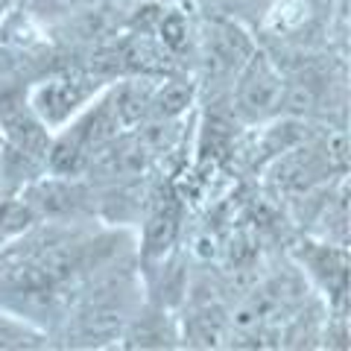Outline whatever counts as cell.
I'll list each match as a JSON object with an SVG mask.
<instances>
[{
	"label": "cell",
	"instance_id": "1",
	"mask_svg": "<svg viewBox=\"0 0 351 351\" xmlns=\"http://www.w3.org/2000/svg\"><path fill=\"white\" fill-rule=\"evenodd\" d=\"M284 85L278 71L267 62V56H252L246 64V73L240 80L237 103L246 117H263L272 114L284 103Z\"/></svg>",
	"mask_w": 351,
	"mask_h": 351
},
{
	"label": "cell",
	"instance_id": "2",
	"mask_svg": "<svg viewBox=\"0 0 351 351\" xmlns=\"http://www.w3.org/2000/svg\"><path fill=\"white\" fill-rule=\"evenodd\" d=\"M249 59V38L243 29L228 24V21H214L205 36V68L211 76H226L240 68Z\"/></svg>",
	"mask_w": 351,
	"mask_h": 351
},
{
	"label": "cell",
	"instance_id": "3",
	"mask_svg": "<svg viewBox=\"0 0 351 351\" xmlns=\"http://www.w3.org/2000/svg\"><path fill=\"white\" fill-rule=\"evenodd\" d=\"M0 123L21 152H27L32 158H44L50 152L44 129L24 112V106H18L15 97H0Z\"/></svg>",
	"mask_w": 351,
	"mask_h": 351
},
{
	"label": "cell",
	"instance_id": "4",
	"mask_svg": "<svg viewBox=\"0 0 351 351\" xmlns=\"http://www.w3.org/2000/svg\"><path fill=\"white\" fill-rule=\"evenodd\" d=\"M176 228H179V202H176L170 188H164L158 191L156 202H152V214L147 223V255L149 258L167 252V246L176 237Z\"/></svg>",
	"mask_w": 351,
	"mask_h": 351
},
{
	"label": "cell",
	"instance_id": "5",
	"mask_svg": "<svg viewBox=\"0 0 351 351\" xmlns=\"http://www.w3.org/2000/svg\"><path fill=\"white\" fill-rule=\"evenodd\" d=\"M88 97V85L80 80H56L38 88L36 94V106L38 112L50 120V123H62L76 106Z\"/></svg>",
	"mask_w": 351,
	"mask_h": 351
},
{
	"label": "cell",
	"instance_id": "6",
	"mask_svg": "<svg viewBox=\"0 0 351 351\" xmlns=\"http://www.w3.org/2000/svg\"><path fill=\"white\" fill-rule=\"evenodd\" d=\"M120 328H123V311L117 304L97 302L80 316V334L91 339V343H103V339L117 337Z\"/></svg>",
	"mask_w": 351,
	"mask_h": 351
},
{
	"label": "cell",
	"instance_id": "7",
	"mask_svg": "<svg viewBox=\"0 0 351 351\" xmlns=\"http://www.w3.org/2000/svg\"><path fill=\"white\" fill-rule=\"evenodd\" d=\"M71 135L80 141L85 149H94V147L106 144V141H112L117 135V117L112 112V103H103L97 112H91Z\"/></svg>",
	"mask_w": 351,
	"mask_h": 351
},
{
	"label": "cell",
	"instance_id": "8",
	"mask_svg": "<svg viewBox=\"0 0 351 351\" xmlns=\"http://www.w3.org/2000/svg\"><path fill=\"white\" fill-rule=\"evenodd\" d=\"M149 108V94L141 85H126L114 100H112V112L117 117V126H135Z\"/></svg>",
	"mask_w": 351,
	"mask_h": 351
},
{
	"label": "cell",
	"instance_id": "9",
	"mask_svg": "<svg viewBox=\"0 0 351 351\" xmlns=\"http://www.w3.org/2000/svg\"><path fill=\"white\" fill-rule=\"evenodd\" d=\"M36 261H38V267L47 272V278L56 284L62 278H68L71 272L80 269L82 255H80V249L76 246H53V249L44 252V255H38Z\"/></svg>",
	"mask_w": 351,
	"mask_h": 351
},
{
	"label": "cell",
	"instance_id": "10",
	"mask_svg": "<svg viewBox=\"0 0 351 351\" xmlns=\"http://www.w3.org/2000/svg\"><path fill=\"white\" fill-rule=\"evenodd\" d=\"M223 334H226V319L217 307H208V311L196 313L188 328V337L193 346H219Z\"/></svg>",
	"mask_w": 351,
	"mask_h": 351
},
{
	"label": "cell",
	"instance_id": "11",
	"mask_svg": "<svg viewBox=\"0 0 351 351\" xmlns=\"http://www.w3.org/2000/svg\"><path fill=\"white\" fill-rule=\"evenodd\" d=\"M188 103H191V88H188V85H182V82L164 85L156 97H149L152 114H156V117H164V120H170V117H176V114H182L184 108H188Z\"/></svg>",
	"mask_w": 351,
	"mask_h": 351
},
{
	"label": "cell",
	"instance_id": "12",
	"mask_svg": "<svg viewBox=\"0 0 351 351\" xmlns=\"http://www.w3.org/2000/svg\"><path fill=\"white\" fill-rule=\"evenodd\" d=\"M85 158H88V149L73 135L59 141V144L50 149V167L56 173H76L80 167H85Z\"/></svg>",
	"mask_w": 351,
	"mask_h": 351
},
{
	"label": "cell",
	"instance_id": "13",
	"mask_svg": "<svg viewBox=\"0 0 351 351\" xmlns=\"http://www.w3.org/2000/svg\"><path fill=\"white\" fill-rule=\"evenodd\" d=\"M123 64L129 71H144V73H149V71H164V62L161 59V53L152 47L149 41H135V44H129V47L123 50Z\"/></svg>",
	"mask_w": 351,
	"mask_h": 351
},
{
	"label": "cell",
	"instance_id": "14",
	"mask_svg": "<svg viewBox=\"0 0 351 351\" xmlns=\"http://www.w3.org/2000/svg\"><path fill=\"white\" fill-rule=\"evenodd\" d=\"M316 103H319V91H316V85L311 80H299L290 88H284V106L290 112H311Z\"/></svg>",
	"mask_w": 351,
	"mask_h": 351
},
{
	"label": "cell",
	"instance_id": "15",
	"mask_svg": "<svg viewBox=\"0 0 351 351\" xmlns=\"http://www.w3.org/2000/svg\"><path fill=\"white\" fill-rule=\"evenodd\" d=\"M126 64H123V50H100L97 56L91 59V71L94 73H100V76H114L120 73Z\"/></svg>",
	"mask_w": 351,
	"mask_h": 351
},
{
	"label": "cell",
	"instance_id": "16",
	"mask_svg": "<svg viewBox=\"0 0 351 351\" xmlns=\"http://www.w3.org/2000/svg\"><path fill=\"white\" fill-rule=\"evenodd\" d=\"M228 261H232L234 267H249V263L255 261V240L243 232L234 234L232 246H228Z\"/></svg>",
	"mask_w": 351,
	"mask_h": 351
},
{
	"label": "cell",
	"instance_id": "17",
	"mask_svg": "<svg viewBox=\"0 0 351 351\" xmlns=\"http://www.w3.org/2000/svg\"><path fill=\"white\" fill-rule=\"evenodd\" d=\"M41 205L44 211H68L73 205V193L68 188H59V184H47V188H41Z\"/></svg>",
	"mask_w": 351,
	"mask_h": 351
},
{
	"label": "cell",
	"instance_id": "18",
	"mask_svg": "<svg viewBox=\"0 0 351 351\" xmlns=\"http://www.w3.org/2000/svg\"><path fill=\"white\" fill-rule=\"evenodd\" d=\"M184 36H188V27H184V18L182 15H167L161 21V38L167 47L179 50L184 44Z\"/></svg>",
	"mask_w": 351,
	"mask_h": 351
},
{
	"label": "cell",
	"instance_id": "19",
	"mask_svg": "<svg viewBox=\"0 0 351 351\" xmlns=\"http://www.w3.org/2000/svg\"><path fill=\"white\" fill-rule=\"evenodd\" d=\"M328 161H331L334 167H346V161H348L346 135H334L331 141H328Z\"/></svg>",
	"mask_w": 351,
	"mask_h": 351
},
{
	"label": "cell",
	"instance_id": "20",
	"mask_svg": "<svg viewBox=\"0 0 351 351\" xmlns=\"http://www.w3.org/2000/svg\"><path fill=\"white\" fill-rule=\"evenodd\" d=\"M24 261L21 255H15V252H9V255H0V284H9V278H12V272H15V267Z\"/></svg>",
	"mask_w": 351,
	"mask_h": 351
},
{
	"label": "cell",
	"instance_id": "21",
	"mask_svg": "<svg viewBox=\"0 0 351 351\" xmlns=\"http://www.w3.org/2000/svg\"><path fill=\"white\" fill-rule=\"evenodd\" d=\"M21 339H24V337H21L18 331H15V328H9V325H0V346H21Z\"/></svg>",
	"mask_w": 351,
	"mask_h": 351
}]
</instances>
